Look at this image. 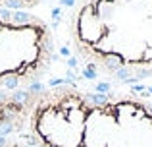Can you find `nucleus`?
<instances>
[{
    "label": "nucleus",
    "instance_id": "nucleus-1",
    "mask_svg": "<svg viewBox=\"0 0 152 147\" xmlns=\"http://www.w3.org/2000/svg\"><path fill=\"white\" fill-rule=\"evenodd\" d=\"M27 132L35 147H152V103L58 85L33 103Z\"/></svg>",
    "mask_w": 152,
    "mask_h": 147
},
{
    "label": "nucleus",
    "instance_id": "nucleus-2",
    "mask_svg": "<svg viewBox=\"0 0 152 147\" xmlns=\"http://www.w3.org/2000/svg\"><path fill=\"white\" fill-rule=\"evenodd\" d=\"M69 39L91 75H152V0H75ZM87 70V72H89Z\"/></svg>",
    "mask_w": 152,
    "mask_h": 147
},
{
    "label": "nucleus",
    "instance_id": "nucleus-3",
    "mask_svg": "<svg viewBox=\"0 0 152 147\" xmlns=\"http://www.w3.org/2000/svg\"><path fill=\"white\" fill-rule=\"evenodd\" d=\"M54 60V35L42 18L0 10V101L35 103Z\"/></svg>",
    "mask_w": 152,
    "mask_h": 147
},
{
    "label": "nucleus",
    "instance_id": "nucleus-4",
    "mask_svg": "<svg viewBox=\"0 0 152 147\" xmlns=\"http://www.w3.org/2000/svg\"><path fill=\"white\" fill-rule=\"evenodd\" d=\"M33 103H10L0 101V136L6 137L19 134L29 124V114Z\"/></svg>",
    "mask_w": 152,
    "mask_h": 147
},
{
    "label": "nucleus",
    "instance_id": "nucleus-5",
    "mask_svg": "<svg viewBox=\"0 0 152 147\" xmlns=\"http://www.w3.org/2000/svg\"><path fill=\"white\" fill-rule=\"evenodd\" d=\"M42 0H0V10L8 12H29L37 8Z\"/></svg>",
    "mask_w": 152,
    "mask_h": 147
},
{
    "label": "nucleus",
    "instance_id": "nucleus-6",
    "mask_svg": "<svg viewBox=\"0 0 152 147\" xmlns=\"http://www.w3.org/2000/svg\"><path fill=\"white\" fill-rule=\"evenodd\" d=\"M0 147H35V145L31 141H19L12 136H6V137L0 136Z\"/></svg>",
    "mask_w": 152,
    "mask_h": 147
}]
</instances>
